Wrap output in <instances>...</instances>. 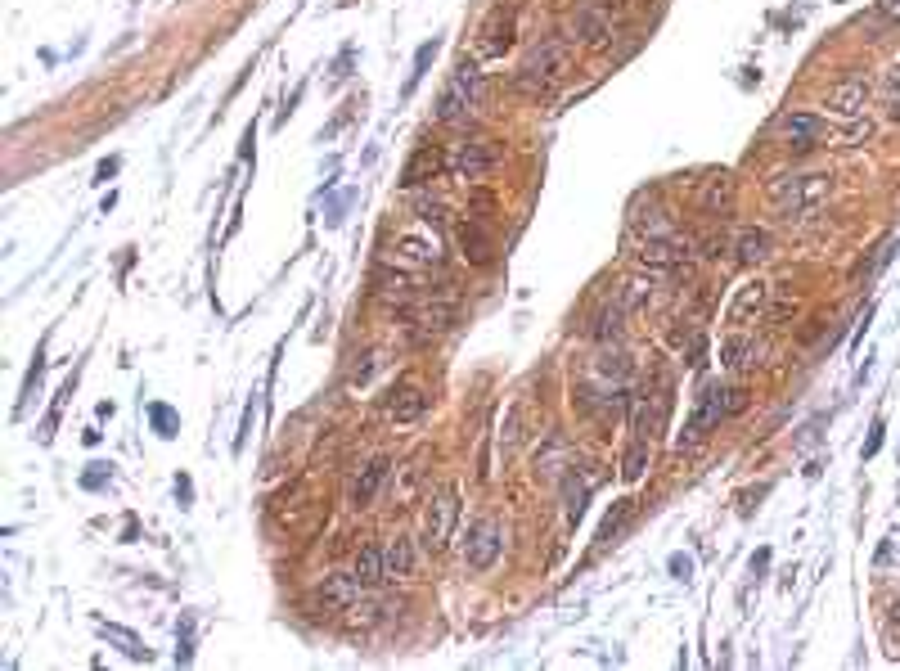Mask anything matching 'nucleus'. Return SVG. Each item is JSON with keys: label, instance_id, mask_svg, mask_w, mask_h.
Segmentation results:
<instances>
[{"label": "nucleus", "instance_id": "15", "mask_svg": "<svg viewBox=\"0 0 900 671\" xmlns=\"http://www.w3.org/2000/svg\"><path fill=\"white\" fill-rule=\"evenodd\" d=\"M414 568H419L414 545L405 541V536H392V541L383 545V581H410Z\"/></svg>", "mask_w": 900, "mask_h": 671}, {"label": "nucleus", "instance_id": "21", "mask_svg": "<svg viewBox=\"0 0 900 671\" xmlns=\"http://www.w3.org/2000/svg\"><path fill=\"white\" fill-rule=\"evenodd\" d=\"M441 167H446V158H441V154H432V149H419V154L410 158V167H405L401 185H419L423 176H437Z\"/></svg>", "mask_w": 900, "mask_h": 671}, {"label": "nucleus", "instance_id": "2", "mask_svg": "<svg viewBox=\"0 0 900 671\" xmlns=\"http://www.w3.org/2000/svg\"><path fill=\"white\" fill-rule=\"evenodd\" d=\"M738 406H743V392H738V388H725V383H711V388H702L698 406H693L689 424H684V433H680V446H698L702 437H707L711 428H716L720 419H725L729 410H738Z\"/></svg>", "mask_w": 900, "mask_h": 671}, {"label": "nucleus", "instance_id": "22", "mask_svg": "<svg viewBox=\"0 0 900 671\" xmlns=\"http://www.w3.org/2000/svg\"><path fill=\"white\" fill-rule=\"evenodd\" d=\"M608 19H603L599 10H581L576 14V37L581 41H590V46H603V41H608Z\"/></svg>", "mask_w": 900, "mask_h": 671}, {"label": "nucleus", "instance_id": "11", "mask_svg": "<svg viewBox=\"0 0 900 671\" xmlns=\"http://www.w3.org/2000/svg\"><path fill=\"white\" fill-rule=\"evenodd\" d=\"M783 131V145L792 149V154H806V149H815L819 140L828 136V127L815 118V113H788V118L779 122Z\"/></svg>", "mask_w": 900, "mask_h": 671}, {"label": "nucleus", "instance_id": "10", "mask_svg": "<svg viewBox=\"0 0 900 671\" xmlns=\"http://www.w3.org/2000/svg\"><path fill=\"white\" fill-rule=\"evenodd\" d=\"M423 410H428V392L419 383H396L383 397V419H392V424H414Z\"/></svg>", "mask_w": 900, "mask_h": 671}, {"label": "nucleus", "instance_id": "3", "mask_svg": "<svg viewBox=\"0 0 900 671\" xmlns=\"http://www.w3.org/2000/svg\"><path fill=\"white\" fill-rule=\"evenodd\" d=\"M477 100H482V73H477V64H459L455 73H450L446 91L437 95V122H446V127H455V122H464L468 113L477 109Z\"/></svg>", "mask_w": 900, "mask_h": 671}, {"label": "nucleus", "instance_id": "17", "mask_svg": "<svg viewBox=\"0 0 900 671\" xmlns=\"http://www.w3.org/2000/svg\"><path fill=\"white\" fill-rule=\"evenodd\" d=\"M698 208H702V212H711V217H725V212L734 208V181H729L725 172L711 176V181H702V190H698Z\"/></svg>", "mask_w": 900, "mask_h": 671}, {"label": "nucleus", "instance_id": "25", "mask_svg": "<svg viewBox=\"0 0 900 671\" xmlns=\"http://www.w3.org/2000/svg\"><path fill=\"white\" fill-rule=\"evenodd\" d=\"M644 464H648V442H639V437H635V442H630V455H626V469H621V473H626V482H635L639 473H644Z\"/></svg>", "mask_w": 900, "mask_h": 671}, {"label": "nucleus", "instance_id": "1", "mask_svg": "<svg viewBox=\"0 0 900 671\" xmlns=\"http://www.w3.org/2000/svg\"><path fill=\"white\" fill-rule=\"evenodd\" d=\"M828 194H833V176H828V172L779 176V181L770 185V199H774V208H779V217H783V221H806V217H815V212L828 203Z\"/></svg>", "mask_w": 900, "mask_h": 671}, {"label": "nucleus", "instance_id": "28", "mask_svg": "<svg viewBox=\"0 0 900 671\" xmlns=\"http://www.w3.org/2000/svg\"><path fill=\"white\" fill-rule=\"evenodd\" d=\"M725 248H729V239H725V235H711L707 244H702V257H720Z\"/></svg>", "mask_w": 900, "mask_h": 671}, {"label": "nucleus", "instance_id": "18", "mask_svg": "<svg viewBox=\"0 0 900 671\" xmlns=\"http://www.w3.org/2000/svg\"><path fill=\"white\" fill-rule=\"evenodd\" d=\"M774 253V239H770V230H738V239H734V257L743 266H756V262H765V257Z\"/></svg>", "mask_w": 900, "mask_h": 671}, {"label": "nucleus", "instance_id": "19", "mask_svg": "<svg viewBox=\"0 0 900 671\" xmlns=\"http://www.w3.org/2000/svg\"><path fill=\"white\" fill-rule=\"evenodd\" d=\"M509 41H513V23H509V14H495V19L486 23L482 41H477V55H482V59H495V55H504V50H509Z\"/></svg>", "mask_w": 900, "mask_h": 671}, {"label": "nucleus", "instance_id": "7", "mask_svg": "<svg viewBox=\"0 0 900 671\" xmlns=\"http://www.w3.org/2000/svg\"><path fill=\"white\" fill-rule=\"evenodd\" d=\"M446 167L459 181H482V176H491L495 167H500V149H495L491 140H459V145L450 149Z\"/></svg>", "mask_w": 900, "mask_h": 671}, {"label": "nucleus", "instance_id": "8", "mask_svg": "<svg viewBox=\"0 0 900 671\" xmlns=\"http://www.w3.org/2000/svg\"><path fill=\"white\" fill-rule=\"evenodd\" d=\"M365 595H369V586L356 572H329V577L315 586V608H320V613H351Z\"/></svg>", "mask_w": 900, "mask_h": 671}, {"label": "nucleus", "instance_id": "27", "mask_svg": "<svg viewBox=\"0 0 900 671\" xmlns=\"http://www.w3.org/2000/svg\"><path fill=\"white\" fill-rule=\"evenodd\" d=\"M630 514V500H621V509L617 514H608V523H603V532H599V541H612V536H617V527H621V518Z\"/></svg>", "mask_w": 900, "mask_h": 671}, {"label": "nucleus", "instance_id": "16", "mask_svg": "<svg viewBox=\"0 0 900 671\" xmlns=\"http://www.w3.org/2000/svg\"><path fill=\"white\" fill-rule=\"evenodd\" d=\"M828 109L842 113V118H864V109H869V86H864L860 77L837 82L833 91H828Z\"/></svg>", "mask_w": 900, "mask_h": 671}, {"label": "nucleus", "instance_id": "12", "mask_svg": "<svg viewBox=\"0 0 900 671\" xmlns=\"http://www.w3.org/2000/svg\"><path fill=\"white\" fill-rule=\"evenodd\" d=\"M387 473H392V460L387 455H378V460H369L365 469L351 478V487H347V505L351 509H365V505H374V496H378V487L387 482Z\"/></svg>", "mask_w": 900, "mask_h": 671}, {"label": "nucleus", "instance_id": "31", "mask_svg": "<svg viewBox=\"0 0 900 671\" xmlns=\"http://www.w3.org/2000/svg\"><path fill=\"white\" fill-rule=\"evenodd\" d=\"M891 118H896V122H900V100H896V104H891Z\"/></svg>", "mask_w": 900, "mask_h": 671}, {"label": "nucleus", "instance_id": "29", "mask_svg": "<svg viewBox=\"0 0 900 671\" xmlns=\"http://www.w3.org/2000/svg\"><path fill=\"white\" fill-rule=\"evenodd\" d=\"M878 10L887 14V19H900V0H878Z\"/></svg>", "mask_w": 900, "mask_h": 671}, {"label": "nucleus", "instance_id": "14", "mask_svg": "<svg viewBox=\"0 0 900 671\" xmlns=\"http://www.w3.org/2000/svg\"><path fill=\"white\" fill-rule=\"evenodd\" d=\"M455 244H459V257H464L468 266H486L495 257V239L486 235L477 221H459V226H455Z\"/></svg>", "mask_w": 900, "mask_h": 671}, {"label": "nucleus", "instance_id": "13", "mask_svg": "<svg viewBox=\"0 0 900 671\" xmlns=\"http://www.w3.org/2000/svg\"><path fill=\"white\" fill-rule=\"evenodd\" d=\"M770 293L774 289L765 280H747L734 293V302H729V325H747L752 316H770Z\"/></svg>", "mask_w": 900, "mask_h": 671}, {"label": "nucleus", "instance_id": "4", "mask_svg": "<svg viewBox=\"0 0 900 671\" xmlns=\"http://www.w3.org/2000/svg\"><path fill=\"white\" fill-rule=\"evenodd\" d=\"M563 73H567V46L563 41H540V46L527 55V64L518 68L513 86L527 91V95H545Z\"/></svg>", "mask_w": 900, "mask_h": 671}, {"label": "nucleus", "instance_id": "6", "mask_svg": "<svg viewBox=\"0 0 900 671\" xmlns=\"http://www.w3.org/2000/svg\"><path fill=\"white\" fill-rule=\"evenodd\" d=\"M387 257H392L401 271H423V266H437L441 262V239H437V230L410 226V230H401V235H396V253H387Z\"/></svg>", "mask_w": 900, "mask_h": 671}, {"label": "nucleus", "instance_id": "5", "mask_svg": "<svg viewBox=\"0 0 900 671\" xmlns=\"http://www.w3.org/2000/svg\"><path fill=\"white\" fill-rule=\"evenodd\" d=\"M500 554H504V523L491 514L477 518L464 536V568L468 572H491Z\"/></svg>", "mask_w": 900, "mask_h": 671}, {"label": "nucleus", "instance_id": "24", "mask_svg": "<svg viewBox=\"0 0 900 671\" xmlns=\"http://www.w3.org/2000/svg\"><path fill=\"white\" fill-rule=\"evenodd\" d=\"M99 631H104V635H108V640H117V644H122V649H126V653H131V658H144V662H149V649H144V644H140V640H135V635H126V631H122V626H99Z\"/></svg>", "mask_w": 900, "mask_h": 671}, {"label": "nucleus", "instance_id": "20", "mask_svg": "<svg viewBox=\"0 0 900 671\" xmlns=\"http://www.w3.org/2000/svg\"><path fill=\"white\" fill-rule=\"evenodd\" d=\"M351 572L365 586H383V545H360L356 559H351Z\"/></svg>", "mask_w": 900, "mask_h": 671}, {"label": "nucleus", "instance_id": "23", "mask_svg": "<svg viewBox=\"0 0 900 671\" xmlns=\"http://www.w3.org/2000/svg\"><path fill=\"white\" fill-rule=\"evenodd\" d=\"M594 338H599V343H608V338H617L621 334V302L617 307H603L599 316H594V329H590Z\"/></svg>", "mask_w": 900, "mask_h": 671}, {"label": "nucleus", "instance_id": "26", "mask_svg": "<svg viewBox=\"0 0 900 671\" xmlns=\"http://www.w3.org/2000/svg\"><path fill=\"white\" fill-rule=\"evenodd\" d=\"M743 356H747V338H725V343H720V361H725V370H738V365H747Z\"/></svg>", "mask_w": 900, "mask_h": 671}, {"label": "nucleus", "instance_id": "9", "mask_svg": "<svg viewBox=\"0 0 900 671\" xmlns=\"http://www.w3.org/2000/svg\"><path fill=\"white\" fill-rule=\"evenodd\" d=\"M455 518H459V491L441 487L437 496L428 500V514H423V545H428V550H446L450 532H455Z\"/></svg>", "mask_w": 900, "mask_h": 671}, {"label": "nucleus", "instance_id": "30", "mask_svg": "<svg viewBox=\"0 0 900 671\" xmlns=\"http://www.w3.org/2000/svg\"><path fill=\"white\" fill-rule=\"evenodd\" d=\"M887 86H891V91H900V68H891V73H887Z\"/></svg>", "mask_w": 900, "mask_h": 671}]
</instances>
